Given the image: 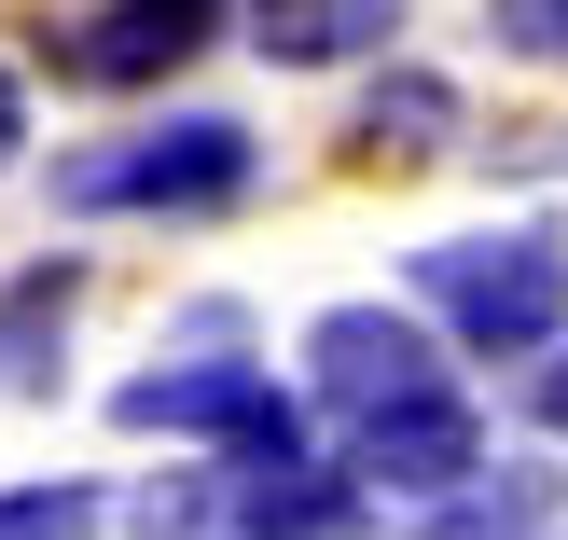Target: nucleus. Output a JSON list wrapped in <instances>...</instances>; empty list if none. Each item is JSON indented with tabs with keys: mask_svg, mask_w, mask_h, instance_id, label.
<instances>
[{
	"mask_svg": "<svg viewBox=\"0 0 568 540\" xmlns=\"http://www.w3.org/2000/svg\"><path fill=\"white\" fill-rule=\"evenodd\" d=\"M416 305H444L471 360H555L568 347V236L555 222L444 236V249H416Z\"/></svg>",
	"mask_w": 568,
	"mask_h": 540,
	"instance_id": "f257e3e1",
	"label": "nucleus"
},
{
	"mask_svg": "<svg viewBox=\"0 0 568 540\" xmlns=\"http://www.w3.org/2000/svg\"><path fill=\"white\" fill-rule=\"evenodd\" d=\"M250 125L236 111H181V125H139V139H98V153L55 166V208H236L250 194Z\"/></svg>",
	"mask_w": 568,
	"mask_h": 540,
	"instance_id": "f03ea898",
	"label": "nucleus"
},
{
	"mask_svg": "<svg viewBox=\"0 0 568 540\" xmlns=\"http://www.w3.org/2000/svg\"><path fill=\"white\" fill-rule=\"evenodd\" d=\"M111 416H125V430H194V444H222V458L305 444V403L264 375V360H166V375H125Z\"/></svg>",
	"mask_w": 568,
	"mask_h": 540,
	"instance_id": "7ed1b4c3",
	"label": "nucleus"
},
{
	"mask_svg": "<svg viewBox=\"0 0 568 540\" xmlns=\"http://www.w3.org/2000/svg\"><path fill=\"white\" fill-rule=\"evenodd\" d=\"M305 388H320V403L361 430V416H403V403H430V388H444V347L403 319V305H333V319L305 333Z\"/></svg>",
	"mask_w": 568,
	"mask_h": 540,
	"instance_id": "20e7f679",
	"label": "nucleus"
},
{
	"mask_svg": "<svg viewBox=\"0 0 568 540\" xmlns=\"http://www.w3.org/2000/svg\"><path fill=\"white\" fill-rule=\"evenodd\" d=\"M347 486L361 499H471L486 486V416L458 403V388H430V403H403V416H361L347 430Z\"/></svg>",
	"mask_w": 568,
	"mask_h": 540,
	"instance_id": "39448f33",
	"label": "nucleus"
},
{
	"mask_svg": "<svg viewBox=\"0 0 568 540\" xmlns=\"http://www.w3.org/2000/svg\"><path fill=\"white\" fill-rule=\"evenodd\" d=\"M209 28H222V0H98L83 28H55V70L70 83H166Z\"/></svg>",
	"mask_w": 568,
	"mask_h": 540,
	"instance_id": "423d86ee",
	"label": "nucleus"
},
{
	"mask_svg": "<svg viewBox=\"0 0 568 540\" xmlns=\"http://www.w3.org/2000/svg\"><path fill=\"white\" fill-rule=\"evenodd\" d=\"M388 0H250V42L277 70H333V55H388Z\"/></svg>",
	"mask_w": 568,
	"mask_h": 540,
	"instance_id": "0eeeda50",
	"label": "nucleus"
},
{
	"mask_svg": "<svg viewBox=\"0 0 568 540\" xmlns=\"http://www.w3.org/2000/svg\"><path fill=\"white\" fill-rule=\"evenodd\" d=\"M471 111H458V83L444 70H375V98H361V139H388V153H444Z\"/></svg>",
	"mask_w": 568,
	"mask_h": 540,
	"instance_id": "6e6552de",
	"label": "nucleus"
},
{
	"mask_svg": "<svg viewBox=\"0 0 568 540\" xmlns=\"http://www.w3.org/2000/svg\"><path fill=\"white\" fill-rule=\"evenodd\" d=\"M555 471H499V486H471V499H444V513L430 527H416V540H541L555 527Z\"/></svg>",
	"mask_w": 568,
	"mask_h": 540,
	"instance_id": "1a4fd4ad",
	"label": "nucleus"
},
{
	"mask_svg": "<svg viewBox=\"0 0 568 540\" xmlns=\"http://www.w3.org/2000/svg\"><path fill=\"white\" fill-rule=\"evenodd\" d=\"M70 292H83L70 264H28L14 292H0V375L14 388H42V347H55V319H70Z\"/></svg>",
	"mask_w": 568,
	"mask_h": 540,
	"instance_id": "9d476101",
	"label": "nucleus"
},
{
	"mask_svg": "<svg viewBox=\"0 0 568 540\" xmlns=\"http://www.w3.org/2000/svg\"><path fill=\"white\" fill-rule=\"evenodd\" d=\"M0 540H98V486H14Z\"/></svg>",
	"mask_w": 568,
	"mask_h": 540,
	"instance_id": "9b49d317",
	"label": "nucleus"
},
{
	"mask_svg": "<svg viewBox=\"0 0 568 540\" xmlns=\"http://www.w3.org/2000/svg\"><path fill=\"white\" fill-rule=\"evenodd\" d=\"M499 55H541V70H568V0H486Z\"/></svg>",
	"mask_w": 568,
	"mask_h": 540,
	"instance_id": "f8f14e48",
	"label": "nucleus"
},
{
	"mask_svg": "<svg viewBox=\"0 0 568 540\" xmlns=\"http://www.w3.org/2000/svg\"><path fill=\"white\" fill-rule=\"evenodd\" d=\"M527 416H541V430H568V347L541 360V375H527Z\"/></svg>",
	"mask_w": 568,
	"mask_h": 540,
	"instance_id": "ddd939ff",
	"label": "nucleus"
},
{
	"mask_svg": "<svg viewBox=\"0 0 568 540\" xmlns=\"http://www.w3.org/2000/svg\"><path fill=\"white\" fill-rule=\"evenodd\" d=\"M14 153H28V83L0 70V166H14Z\"/></svg>",
	"mask_w": 568,
	"mask_h": 540,
	"instance_id": "4468645a",
	"label": "nucleus"
}]
</instances>
